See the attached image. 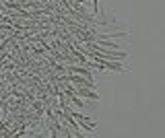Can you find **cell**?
Returning a JSON list of instances; mask_svg holds the SVG:
<instances>
[{
	"mask_svg": "<svg viewBox=\"0 0 165 138\" xmlns=\"http://www.w3.org/2000/svg\"><path fill=\"white\" fill-rule=\"evenodd\" d=\"M89 56L93 58V60H97V62L101 64V68H107V70H118V72H124V70H126V66H124L122 62H118V60H109V58H103V56H99L97 52H91Z\"/></svg>",
	"mask_w": 165,
	"mask_h": 138,
	"instance_id": "1",
	"label": "cell"
}]
</instances>
